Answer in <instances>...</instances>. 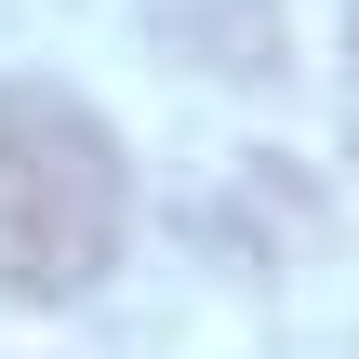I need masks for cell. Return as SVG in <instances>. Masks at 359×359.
<instances>
[{"label": "cell", "instance_id": "obj_1", "mask_svg": "<svg viewBox=\"0 0 359 359\" xmlns=\"http://www.w3.org/2000/svg\"><path fill=\"white\" fill-rule=\"evenodd\" d=\"M120 226H133V173L107 147L93 107L67 93H0V293L13 306H67L120 266Z\"/></svg>", "mask_w": 359, "mask_h": 359}]
</instances>
